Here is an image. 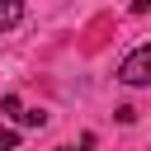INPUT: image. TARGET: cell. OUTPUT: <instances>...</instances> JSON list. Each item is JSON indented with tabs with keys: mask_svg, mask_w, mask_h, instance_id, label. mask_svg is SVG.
Masks as SVG:
<instances>
[{
	"mask_svg": "<svg viewBox=\"0 0 151 151\" xmlns=\"http://www.w3.org/2000/svg\"><path fill=\"white\" fill-rule=\"evenodd\" d=\"M19 19H24V0H0V33L14 28Z\"/></svg>",
	"mask_w": 151,
	"mask_h": 151,
	"instance_id": "cell-2",
	"label": "cell"
},
{
	"mask_svg": "<svg viewBox=\"0 0 151 151\" xmlns=\"http://www.w3.org/2000/svg\"><path fill=\"white\" fill-rule=\"evenodd\" d=\"M132 9H137V14H146V9H151V0H132Z\"/></svg>",
	"mask_w": 151,
	"mask_h": 151,
	"instance_id": "cell-6",
	"label": "cell"
},
{
	"mask_svg": "<svg viewBox=\"0 0 151 151\" xmlns=\"http://www.w3.org/2000/svg\"><path fill=\"white\" fill-rule=\"evenodd\" d=\"M5 113H9V118H19V113H24V104H19V94H5Z\"/></svg>",
	"mask_w": 151,
	"mask_h": 151,
	"instance_id": "cell-4",
	"label": "cell"
},
{
	"mask_svg": "<svg viewBox=\"0 0 151 151\" xmlns=\"http://www.w3.org/2000/svg\"><path fill=\"white\" fill-rule=\"evenodd\" d=\"M57 151H66V146H57Z\"/></svg>",
	"mask_w": 151,
	"mask_h": 151,
	"instance_id": "cell-7",
	"label": "cell"
},
{
	"mask_svg": "<svg viewBox=\"0 0 151 151\" xmlns=\"http://www.w3.org/2000/svg\"><path fill=\"white\" fill-rule=\"evenodd\" d=\"M14 146H19V137L14 132H0V151H14Z\"/></svg>",
	"mask_w": 151,
	"mask_h": 151,
	"instance_id": "cell-5",
	"label": "cell"
},
{
	"mask_svg": "<svg viewBox=\"0 0 151 151\" xmlns=\"http://www.w3.org/2000/svg\"><path fill=\"white\" fill-rule=\"evenodd\" d=\"M19 123H24V127H42V123H47V113H42V109H24V113H19Z\"/></svg>",
	"mask_w": 151,
	"mask_h": 151,
	"instance_id": "cell-3",
	"label": "cell"
},
{
	"mask_svg": "<svg viewBox=\"0 0 151 151\" xmlns=\"http://www.w3.org/2000/svg\"><path fill=\"white\" fill-rule=\"evenodd\" d=\"M118 80H123V85H151V42L123 57V66H118Z\"/></svg>",
	"mask_w": 151,
	"mask_h": 151,
	"instance_id": "cell-1",
	"label": "cell"
}]
</instances>
